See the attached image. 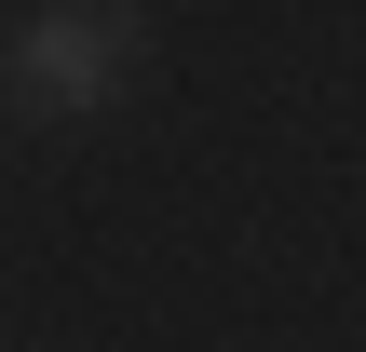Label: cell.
Returning a JSON list of instances; mask_svg holds the SVG:
<instances>
[{
	"mask_svg": "<svg viewBox=\"0 0 366 352\" xmlns=\"http://www.w3.org/2000/svg\"><path fill=\"white\" fill-rule=\"evenodd\" d=\"M136 54H149V14H122V0H41V14H14L0 81H14L41 122H95V109L136 81Z\"/></svg>",
	"mask_w": 366,
	"mask_h": 352,
	"instance_id": "cell-1",
	"label": "cell"
}]
</instances>
